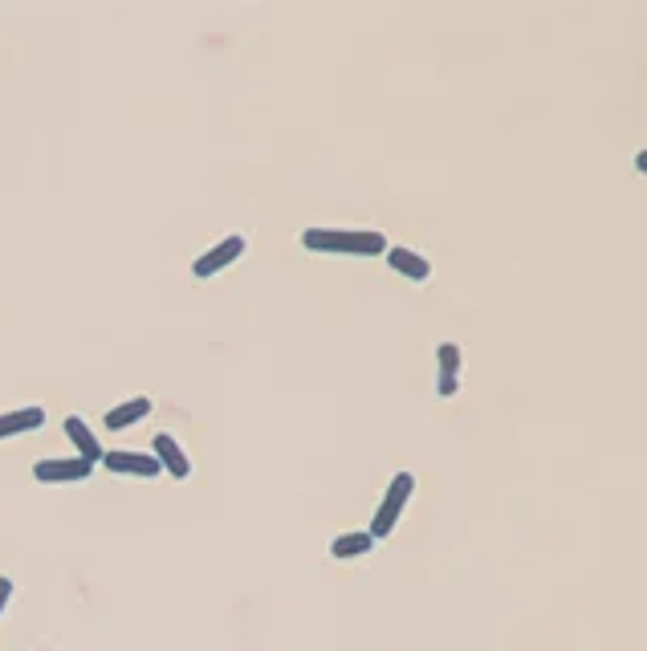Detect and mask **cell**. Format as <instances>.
<instances>
[{
  "instance_id": "2",
  "label": "cell",
  "mask_w": 647,
  "mask_h": 651,
  "mask_svg": "<svg viewBox=\"0 0 647 651\" xmlns=\"http://www.w3.org/2000/svg\"><path fill=\"white\" fill-rule=\"evenodd\" d=\"M411 493H416V477H411V472H395L391 485H387V493H383V501H379V509H375V521H371V529H367L375 542H383V538L395 534V525H399V517H403Z\"/></svg>"
},
{
  "instance_id": "12",
  "label": "cell",
  "mask_w": 647,
  "mask_h": 651,
  "mask_svg": "<svg viewBox=\"0 0 647 651\" xmlns=\"http://www.w3.org/2000/svg\"><path fill=\"white\" fill-rule=\"evenodd\" d=\"M371 550H375V538L367 534V529H350V534H338V538L330 542V558H338V562L363 558V554H371Z\"/></svg>"
},
{
  "instance_id": "1",
  "label": "cell",
  "mask_w": 647,
  "mask_h": 651,
  "mask_svg": "<svg viewBox=\"0 0 647 651\" xmlns=\"http://www.w3.org/2000/svg\"><path fill=\"white\" fill-rule=\"evenodd\" d=\"M302 249L330 257H383L387 236L379 228H306Z\"/></svg>"
},
{
  "instance_id": "10",
  "label": "cell",
  "mask_w": 647,
  "mask_h": 651,
  "mask_svg": "<svg viewBox=\"0 0 647 651\" xmlns=\"http://www.w3.org/2000/svg\"><path fill=\"white\" fill-rule=\"evenodd\" d=\"M45 424V407H17V411H0V440L29 436Z\"/></svg>"
},
{
  "instance_id": "3",
  "label": "cell",
  "mask_w": 647,
  "mask_h": 651,
  "mask_svg": "<svg viewBox=\"0 0 647 651\" xmlns=\"http://www.w3.org/2000/svg\"><path fill=\"white\" fill-rule=\"evenodd\" d=\"M33 477L41 485H74V481H90L94 464H86L82 456H49L33 464Z\"/></svg>"
},
{
  "instance_id": "4",
  "label": "cell",
  "mask_w": 647,
  "mask_h": 651,
  "mask_svg": "<svg viewBox=\"0 0 647 651\" xmlns=\"http://www.w3.org/2000/svg\"><path fill=\"white\" fill-rule=\"evenodd\" d=\"M245 236L241 232H232V236H224V241H216L208 253H200L196 257V265H192V273L204 281V277H216V273H224V269H232L241 257H245Z\"/></svg>"
},
{
  "instance_id": "7",
  "label": "cell",
  "mask_w": 647,
  "mask_h": 651,
  "mask_svg": "<svg viewBox=\"0 0 647 651\" xmlns=\"http://www.w3.org/2000/svg\"><path fill=\"white\" fill-rule=\"evenodd\" d=\"M436 363H440V371H436V391H440L444 399H452V395L460 391V371H464V354H460V346H456V342H440Z\"/></svg>"
},
{
  "instance_id": "8",
  "label": "cell",
  "mask_w": 647,
  "mask_h": 651,
  "mask_svg": "<svg viewBox=\"0 0 647 651\" xmlns=\"http://www.w3.org/2000/svg\"><path fill=\"white\" fill-rule=\"evenodd\" d=\"M383 261H387L399 277H407V281H428V277H432V261H428L424 253H416V249H407V245H387Z\"/></svg>"
},
{
  "instance_id": "5",
  "label": "cell",
  "mask_w": 647,
  "mask_h": 651,
  "mask_svg": "<svg viewBox=\"0 0 647 651\" xmlns=\"http://www.w3.org/2000/svg\"><path fill=\"white\" fill-rule=\"evenodd\" d=\"M102 468H106V472H119V477H139V481H155L159 472H163L155 456H147V452H131V448L102 452Z\"/></svg>"
},
{
  "instance_id": "13",
  "label": "cell",
  "mask_w": 647,
  "mask_h": 651,
  "mask_svg": "<svg viewBox=\"0 0 647 651\" xmlns=\"http://www.w3.org/2000/svg\"><path fill=\"white\" fill-rule=\"evenodd\" d=\"M9 599H13V578H5V574H0V615H5Z\"/></svg>"
},
{
  "instance_id": "6",
  "label": "cell",
  "mask_w": 647,
  "mask_h": 651,
  "mask_svg": "<svg viewBox=\"0 0 647 651\" xmlns=\"http://www.w3.org/2000/svg\"><path fill=\"white\" fill-rule=\"evenodd\" d=\"M151 456L159 460V468L167 472V477H175V481H188V477H192V460H188L184 444L175 440V436L159 432V436L151 440Z\"/></svg>"
},
{
  "instance_id": "11",
  "label": "cell",
  "mask_w": 647,
  "mask_h": 651,
  "mask_svg": "<svg viewBox=\"0 0 647 651\" xmlns=\"http://www.w3.org/2000/svg\"><path fill=\"white\" fill-rule=\"evenodd\" d=\"M66 436L74 444V456H82L86 464H102V444H98V436L90 432V424L82 416H66Z\"/></svg>"
},
{
  "instance_id": "9",
  "label": "cell",
  "mask_w": 647,
  "mask_h": 651,
  "mask_svg": "<svg viewBox=\"0 0 647 651\" xmlns=\"http://www.w3.org/2000/svg\"><path fill=\"white\" fill-rule=\"evenodd\" d=\"M151 399L147 395H131V399H123L119 407H110L106 411V432H127V428H135V424H143L147 416H151Z\"/></svg>"
}]
</instances>
